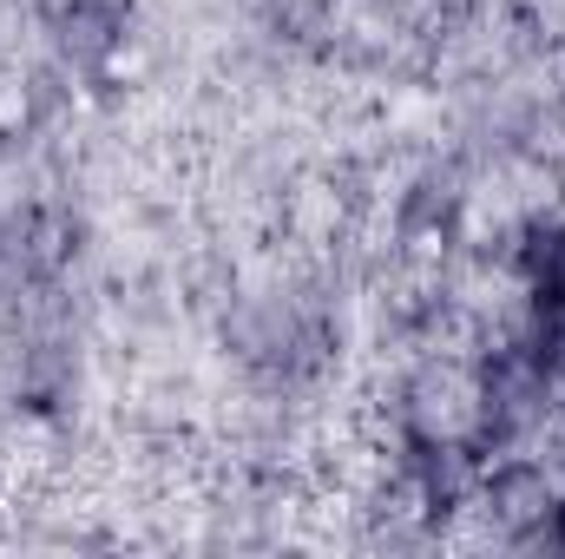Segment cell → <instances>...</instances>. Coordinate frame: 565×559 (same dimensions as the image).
Listing matches in <instances>:
<instances>
[{
	"mask_svg": "<svg viewBox=\"0 0 565 559\" xmlns=\"http://www.w3.org/2000/svg\"><path fill=\"white\" fill-rule=\"evenodd\" d=\"M553 534H559V540H565V500H559V507H553Z\"/></svg>",
	"mask_w": 565,
	"mask_h": 559,
	"instance_id": "obj_1",
	"label": "cell"
}]
</instances>
